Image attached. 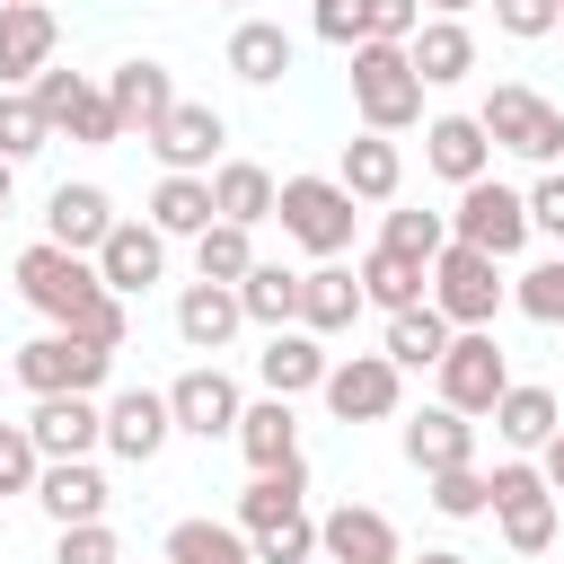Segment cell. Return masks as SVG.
I'll use <instances>...</instances> for the list:
<instances>
[{"mask_svg":"<svg viewBox=\"0 0 564 564\" xmlns=\"http://www.w3.org/2000/svg\"><path fill=\"white\" fill-rule=\"evenodd\" d=\"M9 282H18V300H26L44 326L88 335V344H106V352H123V344H132V308L97 282V264H88V256H70V247L35 238V247H18Z\"/></svg>","mask_w":564,"mask_h":564,"instance_id":"obj_1","label":"cell"},{"mask_svg":"<svg viewBox=\"0 0 564 564\" xmlns=\"http://www.w3.org/2000/svg\"><path fill=\"white\" fill-rule=\"evenodd\" d=\"M476 123H485V141H494V150H511V159H529V167H564V106H555V97H538L529 79L485 88Z\"/></svg>","mask_w":564,"mask_h":564,"instance_id":"obj_2","label":"cell"},{"mask_svg":"<svg viewBox=\"0 0 564 564\" xmlns=\"http://www.w3.org/2000/svg\"><path fill=\"white\" fill-rule=\"evenodd\" d=\"M352 115L361 132H414L423 123V79L405 62V44H352Z\"/></svg>","mask_w":564,"mask_h":564,"instance_id":"obj_3","label":"cell"},{"mask_svg":"<svg viewBox=\"0 0 564 564\" xmlns=\"http://www.w3.org/2000/svg\"><path fill=\"white\" fill-rule=\"evenodd\" d=\"M352 194L335 185V176H282V194H273V220H282V238L300 247V256H317V264H344V247H352Z\"/></svg>","mask_w":564,"mask_h":564,"instance_id":"obj_4","label":"cell"},{"mask_svg":"<svg viewBox=\"0 0 564 564\" xmlns=\"http://www.w3.org/2000/svg\"><path fill=\"white\" fill-rule=\"evenodd\" d=\"M423 300H432V308H441L458 335H476V326H494V317L511 308V273H502L494 256H476V247H458V238H449V247L432 256Z\"/></svg>","mask_w":564,"mask_h":564,"instance_id":"obj_5","label":"cell"},{"mask_svg":"<svg viewBox=\"0 0 564 564\" xmlns=\"http://www.w3.org/2000/svg\"><path fill=\"white\" fill-rule=\"evenodd\" d=\"M106 379H115V352L88 335H62V326L18 344V361H9V388H26V397H97Z\"/></svg>","mask_w":564,"mask_h":564,"instance_id":"obj_6","label":"cell"},{"mask_svg":"<svg viewBox=\"0 0 564 564\" xmlns=\"http://www.w3.org/2000/svg\"><path fill=\"white\" fill-rule=\"evenodd\" d=\"M449 238L476 247V256H494V264H511V256L529 247V203H520V185H502V176L458 185V203H449Z\"/></svg>","mask_w":564,"mask_h":564,"instance_id":"obj_7","label":"cell"},{"mask_svg":"<svg viewBox=\"0 0 564 564\" xmlns=\"http://www.w3.org/2000/svg\"><path fill=\"white\" fill-rule=\"evenodd\" d=\"M317 397H326L335 423H397L405 414V370L388 352H335L326 379H317Z\"/></svg>","mask_w":564,"mask_h":564,"instance_id":"obj_8","label":"cell"},{"mask_svg":"<svg viewBox=\"0 0 564 564\" xmlns=\"http://www.w3.org/2000/svg\"><path fill=\"white\" fill-rule=\"evenodd\" d=\"M485 494H494V529H502V546L511 555H546L555 546V494H546V476H538V458H502L494 476H485Z\"/></svg>","mask_w":564,"mask_h":564,"instance_id":"obj_9","label":"cell"},{"mask_svg":"<svg viewBox=\"0 0 564 564\" xmlns=\"http://www.w3.org/2000/svg\"><path fill=\"white\" fill-rule=\"evenodd\" d=\"M26 97H35L44 132H70L79 150H115V141H123V123H115V106H106V88H97L88 70H62V62H53V70H35Z\"/></svg>","mask_w":564,"mask_h":564,"instance_id":"obj_10","label":"cell"},{"mask_svg":"<svg viewBox=\"0 0 564 564\" xmlns=\"http://www.w3.org/2000/svg\"><path fill=\"white\" fill-rule=\"evenodd\" d=\"M432 388H441V405H449V414L485 423V414H494V397L511 388V361H502L494 326H476V335H449V352L432 361Z\"/></svg>","mask_w":564,"mask_h":564,"instance_id":"obj_11","label":"cell"},{"mask_svg":"<svg viewBox=\"0 0 564 564\" xmlns=\"http://www.w3.org/2000/svg\"><path fill=\"white\" fill-rule=\"evenodd\" d=\"M220 141H229V115H220V106H194V97H176V106L141 132V150L159 159V176H212V167H220Z\"/></svg>","mask_w":564,"mask_h":564,"instance_id":"obj_12","label":"cell"},{"mask_svg":"<svg viewBox=\"0 0 564 564\" xmlns=\"http://www.w3.org/2000/svg\"><path fill=\"white\" fill-rule=\"evenodd\" d=\"M238 414H247V397H238V379H229L220 361H194L185 379H167V423H176L185 441H229Z\"/></svg>","mask_w":564,"mask_h":564,"instance_id":"obj_13","label":"cell"},{"mask_svg":"<svg viewBox=\"0 0 564 564\" xmlns=\"http://www.w3.org/2000/svg\"><path fill=\"white\" fill-rule=\"evenodd\" d=\"M317 564H405V538L379 502H335L317 520Z\"/></svg>","mask_w":564,"mask_h":564,"instance_id":"obj_14","label":"cell"},{"mask_svg":"<svg viewBox=\"0 0 564 564\" xmlns=\"http://www.w3.org/2000/svg\"><path fill=\"white\" fill-rule=\"evenodd\" d=\"M167 441H176V423H167V388H115V397H106V458L150 467Z\"/></svg>","mask_w":564,"mask_h":564,"instance_id":"obj_15","label":"cell"},{"mask_svg":"<svg viewBox=\"0 0 564 564\" xmlns=\"http://www.w3.org/2000/svg\"><path fill=\"white\" fill-rule=\"evenodd\" d=\"M88 264H97V282H106L115 300H141L150 282H167V238H159L150 220H115Z\"/></svg>","mask_w":564,"mask_h":564,"instance_id":"obj_16","label":"cell"},{"mask_svg":"<svg viewBox=\"0 0 564 564\" xmlns=\"http://www.w3.org/2000/svg\"><path fill=\"white\" fill-rule=\"evenodd\" d=\"M26 441H35V458H97L106 449V397H35Z\"/></svg>","mask_w":564,"mask_h":564,"instance_id":"obj_17","label":"cell"},{"mask_svg":"<svg viewBox=\"0 0 564 564\" xmlns=\"http://www.w3.org/2000/svg\"><path fill=\"white\" fill-rule=\"evenodd\" d=\"M397 449H405V467H414V476L476 467V423H467V414H449V405L432 397L423 414H405V423H397Z\"/></svg>","mask_w":564,"mask_h":564,"instance_id":"obj_18","label":"cell"},{"mask_svg":"<svg viewBox=\"0 0 564 564\" xmlns=\"http://www.w3.org/2000/svg\"><path fill=\"white\" fill-rule=\"evenodd\" d=\"M53 53H62V18H53V0L0 9V88H35V70H53Z\"/></svg>","mask_w":564,"mask_h":564,"instance_id":"obj_19","label":"cell"},{"mask_svg":"<svg viewBox=\"0 0 564 564\" xmlns=\"http://www.w3.org/2000/svg\"><path fill=\"white\" fill-rule=\"evenodd\" d=\"M115 220H123V212H115V194H106V185H88V176L44 194V238H53V247H70V256H97Z\"/></svg>","mask_w":564,"mask_h":564,"instance_id":"obj_20","label":"cell"},{"mask_svg":"<svg viewBox=\"0 0 564 564\" xmlns=\"http://www.w3.org/2000/svg\"><path fill=\"white\" fill-rule=\"evenodd\" d=\"M106 467L97 458H44V476H35V511L53 520V529H79V520H106Z\"/></svg>","mask_w":564,"mask_h":564,"instance_id":"obj_21","label":"cell"},{"mask_svg":"<svg viewBox=\"0 0 564 564\" xmlns=\"http://www.w3.org/2000/svg\"><path fill=\"white\" fill-rule=\"evenodd\" d=\"M97 88H106V106H115V123H123V141H132V132H150V123H159V115L176 106V79H167V62H150V53H132V62H115V70L97 79Z\"/></svg>","mask_w":564,"mask_h":564,"instance_id":"obj_22","label":"cell"},{"mask_svg":"<svg viewBox=\"0 0 564 564\" xmlns=\"http://www.w3.org/2000/svg\"><path fill=\"white\" fill-rule=\"evenodd\" d=\"M423 167H432L441 185H476V176H494V141H485V123H476V115H432V123H423Z\"/></svg>","mask_w":564,"mask_h":564,"instance_id":"obj_23","label":"cell"},{"mask_svg":"<svg viewBox=\"0 0 564 564\" xmlns=\"http://www.w3.org/2000/svg\"><path fill=\"white\" fill-rule=\"evenodd\" d=\"M485 423L502 432V449H511V458H538V449L555 441L564 405H555V388H538V379H511V388L494 397V414H485Z\"/></svg>","mask_w":564,"mask_h":564,"instance_id":"obj_24","label":"cell"},{"mask_svg":"<svg viewBox=\"0 0 564 564\" xmlns=\"http://www.w3.org/2000/svg\"><path fill=\"white\" fill-rule=\"evenodd\" d=\"M220 62H229V79H247V88H282V70L300 62V44H291L282 18H238Z\"/></svg>","mask_w":564,"mask_h":564,"instance_id":"obj_25","label":"cell"},{"mask_svg":"<svg viewBox=\"0 0 564 564\" xmlns=\"http://www.w3.org/2000/svg\"><path fill=\"white\" fill-rule=\"evenodd\" d=\"M405 62H414L423 88H458V79L476 70V26H467V18H423V26L405 35Z\"/></svg>","mask_w":564,"mask_h":564,"instance_id":"obj_26","label":"cell"},{"mask_svg":"<svg viewBox=\"0 0 564 564\" xmlns=\"http://www.w3.org/2000/svg\"><path fill=\"white\" fill-rule=\"evenodd\" d=\"M335 185H344L352 203H397V185H405V150H397L388 132H352V141L335 150Z\"/></svg>","mask_w":564,"mask_h":564,"instance_id":"obj_27","label":"cell"},{"mask_svg":"<svg viewBox=\"0 0 564 564\" xmlns=\"http://www.w3.org/2000/svg\"><path fill=\"white\" fill-rule=\"evenodd\" d=\"M238 326H247V317H238V291H229V282H185V291H176V344H185V352H229Z\"/></svg>","mask_w":564,"mask_h":564,"instance_id":"obj_28","label":"cell"},{"mask_svg":"<svg viewBox=\"0 0 564 564\" xmlns=\"http://www.w3.org/2000/svg\"><path fill=\"white\" fill-rule=\"evenodd\" d=\"M273 194H282V176L256 167V159H220L212 167V220H229V229H264L273 220Z\"/></svg>","mask_w":564,"mask_h":564,"instance_id":"obj_29","label":"cell"},{"mask_svg":"<svg viewBox=\"0 0 564 564\" xmlns=\"http://www.w3.org/2000/svg\"><path fill=\"white\" fill-rule=\"evenodd\" d=\"M352 317H361V282H352V264H308L300 273V335H352Z\"/></svg>","mask_w":564,"mask_h":564,"instance_id":"obj_30","label":"cell"},{"mask_svg":"<svg viewBox=\"0 0 564 564\" xmlns=\"http://www.w3.org/2000/svg\"><path fill=\"white\" fill-rule=\"evenodd\" d=\"M352 282H361V308L397 317V308H423V282H432V264H414V256H397V247H361Z\"/></svg>","mask_w":564,"mask_h":564,"instance_id":"obj_31","label":"cell"},{"mask_svg":"<svg viewBox=\"0 0 564 564\" xmlns=\"http://www.w3.org/2000/svg\"><path fill=\"white\" fill-rule=\"evenodd\" d=\"M326 344L317 335H300V326H282V335H264V352H256V379H264V397H308L317 379H326Z\"/></svg>","mask_w":564,"mask_h":564,"instance_id":"obj_32","label":"cell"},{"mask_svg":"<svg viewBox=\"0 0 564 564\" xmlns=\"http://www.w3.org/2000/svg\"><path fill=\"white\" fill-rule=\"evenodd\" d=\"M229 441L247 449V467H256V476L291 467V458H300V414H291V397H256V405L238 414V432H229Z\"/></svg>","mask_w":564,"mask_h":564,"instance_id":"obj_33","label":"cell"},{"mask_svg":"<svg viewBox=\"0 0 564 564\" xmlns=\"http://www.w3.org/2000/svg\"><path fill=\"white\" fill-rule=\"evenodd\" d=\"M238 317H247V326H264V335L300 326V273L256 256V264H247V282H238Z\"/></svg>","mask_w":564,"mask_h":564,"instance_id":"obj_34","label":"cell"},{"mask_svg":"<svg viewBox=\"0 0 564 564\" xmlns=\"http://www.w3.org/2000/svg\"><path fill=\"white\" fill-rule=\"evenodd\" d=\"M449 335H458V326H449V317H441V308L423 300V308H397V317H388V335H379V352H388L397 370H432V361L449 352Z\"/></svg>","mask_w":564,"mask_h":564,"instance_id":"obj_35","label":"cell"},{"mask_svg":"<svg viewBox=\"0 0 564 564\" xmlns=\"http://www.w3.org/2000/svg\"><path fill=\"white\" fill-rule=\"evenodd\" d=\"M150 229L159 238H203L212 229V176H159L150 185Z\"/></svg>","mask_w":564,"mask_h":564,"instance_id":"obj_36","label":"cell"},{"mask_svg":"<svg viewBox=\"0 0 564 564\" xmlns=\"http://www.w3.org/2000/svg\"><path fill=\"white\" fill-rule=\"evenodd\" d=\"M300 494H308V458H291V467H273V476H256V485L238 494V529H247V538H256V529H282L291 511H308Z\"/></svg>","mask_w":564,"mask_h":564,"instance_id":"obj_37","label":"cell"},{"mask_svg":"<svg viewBox=\"0 0 564 564\" xmlns=\"http://www.w3.org/2000/svg\"><path fill=\"white\" fill-rule=\"evenodd\" d=\"M159 564H256V555H247L238 520H176L167 546H159Z\"/></svg>","mask_w":564,"mask_h":564,"instance_id":"obj_38","label":"cell"},{"mask_svg":"<svg viewBox=\"0 0 564 564\" xmlns=\"http://www.w3.org/2000/svg\"><path fill=\"white\" fill-rule=\"evenodd\" d=\"M379 247H397V256L432 264V256L449 247V212H423V203H388V212H379Z\"/></svg>","mask_w":564,"mask_h":564,"instance_id":"obj_39","label":"cell"},{"mask_svg":"<svg viewBox=\"0 0 564 564\" xmlns=\"http://www.w3.org/2000/svg\"><path fill=\"white\" fill-rule=\"evenodd\" d=\"M247 264H256V229H229V220H212L203 238H194V282H247Z\"/></svg>","mask_w":564,"mask_h":564,"instance_id":"obj_40","label":"cell"},{"mask_svg":"<svg viewBox=\"0 0 564 564\" xmlns=\"http://www.w3.org/2000/svg\"><path fill=\"white\" fill-rule=\"evenodd\" d=\"M511 308H520V317H538V326H564V247L511 273Z\"/></svg>","mask_w":564,"mask_h":564,"instance_id":"obj_41","label":"cell"},{"mask_svg":"<svg viewBox=\"0 0 564 564\" xmlns=\"http://www.w3.org/2000/svg\"><path fill=\"white\" fill-rule=\"evenodd\" d=\"M423 502H432L441 520H485V511H494L485 467H441V476H423Z\"/></svg>","mask_w":564,"mask_h":564,"instance_id":"obj_42","label":"cell"},{"mask_svg":"<svg viewBox=\"0 0 564 564\" xmlns=\"http://www.w3.org/2000/svg\"><path fill=\"white\" fill-rule=\"evenodd\" d=\"M44 141H53V132H44L35 97H26V88H0V159H9V167H26Z\"/></svg>","mask_w":564,"mask_h":564,"instance_id":"obj_43","label":"cell"},{"mask_svg":"<svg viewBox=\"0 0 564 564\" xmlns=\"http://www.w3.org/2000/svg\"><path fill=\"white\" fill-rule=\"evenodd\" d=\"M247 555H256V564H317V520H308V511H291L282 529H256V538H247Z\"/></svg>","mask_w":564,"mask_h":564,"instance_id":"obj_44","label":"cell"},{"mask_svg":"<svg viewBox=\"0 0 564 564\" xmlns=\"http://www.w3.org/2000/svg\"><path fill=\"white\" fill-rule=\"evenodd\" d=\"M53 564H123V546L106 520H79V529H53Z\"/></svg>","mask_w":564,"mask_h":564,"instance_id":"obj_45","label":"cell"},{"mask_svg":"<svg viewBox=\"0 0 564 564\" xmlns=\"http://www.w3.org/2000/svg\"><path fill=\"white\" fill-rule=\"evenodd\" d=\"M35 476H44V458H35L26 423H9V414H0V494H35Z\"/></svg>","mask_w":564,"mask_h":564,"instance_id":"obj_46","label":"cell"},{"mask_svg":"<svg viewBox=\"0 0 564 564\" xmlns=\"http://www.w3.org/2000/svg\"><path fill=\"white\" fill-rule=\"evenodd\" d=\"M423 26V0H361V44H405Z\"/></svg>","mask_w":564,"mask_h":564,"instance_id":"obj_47","label":"cell"},{"mask_svg":"<svg viewBox=\"0 0 564 564\" xmlns=\"http://www.w3.org/2000/svg\"><path fill=\"white\" fill-rule=\"evenodd\" d=\"M520 203H529V238H555L564 247V167H538V185Z\"/></svg>","mask_w":564,"mask_h":564,"instance_id":"obj_48","label":"cell"},{"mask_svg":"<svg viewBox=\"0 0 564 564\" xmlns=\"http://www.w3.org/2000/svg\"><path fill=\"white\" fill-rule=\"evenodd\" d=\"M494 26L511 44H538V35H555V0H494Z\"/></svg>","mask_w":564,"mask_h":564,"instance_id":"obj_49","label":"cell"},{"mask_svg":"<svg viewBox=\"0 0 564 564\" xmlns=\"http://www.w3.org/2000/svg\"><path fill=\"white\" fill-rule=\"evenodd\" d=\"M308 26H317V44L352 53V44H361V0H317V9H308Z\"/></svg>","mask_w":564,"mask_h":564,"instance_id":"obj_50","label":"cell"},{"mask_svg":"<svg viewBox=\"0 0 564 564\" xmlns=\"http://www.w3.org/2000/svg\"><path fill=\"white\" fill-rule=\"evenodd\" d=\"M538 476H546V494H555V502H564V423H555V441H546V449H538Z\"/></svg>","mask_w":564,"mask_h":564,"instance_id":"obj_51","label":"cell"},{"mask_svg":"<svg viewBox=\"0 0 564 564\" xmlns=\"http://www.w3.org/2000/svg\"><path fill=\"white\" fill-rule=\"evenodd\" d=\"M467 9H485V0H423V18H467Z\"/></svg>","mask_w":564,"mask_h":564,"instance_id":"obj_52","label":"cell"},{"mask_svg":"<svg viewBox=\"0 0 564 564\" xmlns=\"http://www.w3.org/2000/svg\"><path fill=\"white\" fill-rule=\"evenodd\" d=\"M405 564H467L458 546H423V555H405Z\"/></svg>","mask_w":564,"mask_h":564,"instance_id":"obj_53","label":"cell"},{"mask_svg":"<svg viewBox=\"0 0 564 564\" xmlns=\"http://www.w3.org/2000/svg\"><path fill=\"white\" fill-rule=\"evenodd\" d=\"M555 35H564V0H555Z\"/></svg>","mask_w":564,"mask_h":564,"instance_id":"obj_54","label":"cell"},{"mask_svg":"<svg viewBox=\"0 0 564 564\" xmlns=\"http://www.w3.org/2000/svg\"><path fill=\"white\" fill-rule=\"evenodd\" d=\"M220 9H247V0H220Z\"/></svg>","mask_w":564,"mask_h":564,"instance_id":"obj_55","label":"cell"},{"mask_svg":"<svg viewBox=\"0 0 564 564\" xmlns=\"http://www.w3.org/2000/svg\"><path fill=\"white\" fill-rule=\"evenodd\" d=\"M0 397H9V370H0Z\"/></svg>","mask_w":564,"mask_h":564,"instance_id":"obj_56","label":"cell"},{"mask_svg":"<svg viewBox=\"0 0 564 564\" xmlns=\"http://www.w3.org/2000/svg\"><path fill=\"white\" fill-rule=\"evenodd\" d=\"M0 9H26V0H0Z\"/></svg>","mask_w":564,"mask_h":564,"instance_id":"obj_57","label":"cell"}]
</instances>
